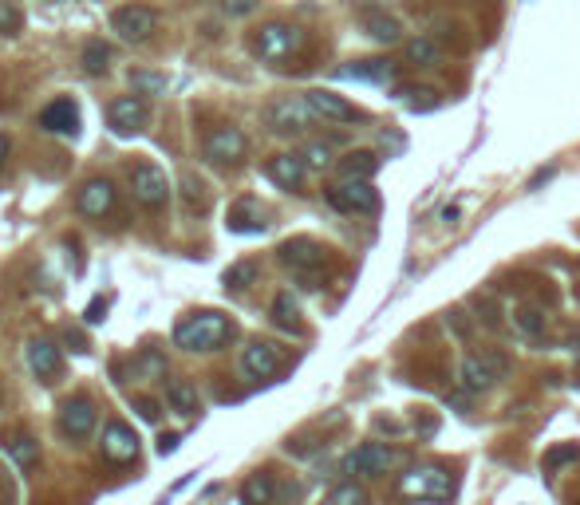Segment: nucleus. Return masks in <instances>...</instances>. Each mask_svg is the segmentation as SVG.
<instances>
[{
  "instance_id": "f257e3e1",
  "label": "nucleus",
  "mask_w": 580,
  "mask_h": 505,
  "mask_svg": "<svg viewBox=\"0 0 580 505\" xmlns=\"http://www.w3.org/2000/svg\"><path fill=\"white\" fill-rule=\"evenodd\" d=\"M233 340V320L225 312H194L189 320H182L174 328V344L182 352H194V355H206V352H217Z\"/></svg>"
},
{
  "instance_id": "f03ea898",
  "label": "nucleus",
  "mask_w": 580,
  "mask_h": 505,
  "mask_svg": "<svg viewBox=\"0 0 580 505\" xmlns=\"http://www.w3.org/2000/svg\"><path fill=\"white\" fill-rule=\"evenodd\" d=\"M281 265L293 269V276L304 289H320V276H324V265H328V249L312 237H288V241L277 249Z\"/></svg>"
},
{
  "instance_id": "7ed1b4c3",
  "label": "nucleus",
  "mask_w": 580,
  "mask_h": 505,
  "mask_svg": "<svg viewBox=\"0 0 580 505\" xmlns=\"http://www.w3.org/2000/svg\"><path fill=\"white\" fill-rule=\"evenodd\" d=\"M399 493L403 498H418V501H450L454 478L443 466H415L399 478Z\"/></svg>"
},
{
  "instance_id": "20e7f679",
  "label": "nucleus",
  "mask_w": 580,
  "mask_h": 505,
  "mask_svg": "<svg viewBox=\"0 0 580 505\" xmlns=\"http://www.w3.org/2000/svg\"><path fill=\"white\" fill-rule=\"evenodd\" d=\"M265 123H268V131H277V135H304L308 126L320 123V115L312 111V103H308L304 95H288L268 107Z\"/></svg>"
},
{
  "instance_id": "39448f33",
  "label": "nucleus",
  "mask_w": 580,
  "mask_h": 505,
  "mask_svg": "<svg viewBox=\"0 0 580 505\" xmlns=\"http://www.w3.org/2000/svg\"><path fill=\"white\" fill-rule=\"evenodd\" d=\"M505 371H509V360L502 352H470L458 375H462L466 391H489L505 379Z\"/></svg>"
},
{
  "instance_id": "423d86ee",
  "label": "nucleus",
  "mask_w": 580,
  "mask_h": 505,
  "mask_svg": "<svg viewBox=\"0 0 580 505\" xmlns=\"http://www.w3.org/2000/svg\"><path fill=\"white\" fill-rule=\"evenodd\" d=\"M127 190H131L135 202L146 205V210H163V205L170 202V182H166V174L158 170V166H150V162L131 166V174H127Z\"/></svg>"
},
{
  "instance_id": "0eeeda50",
  "label": "nucleus",
  "mask_w": 580,
  "mask_h": 505,
  "mask_svg": "<svg viewBox=\"0 0 580 505\" xmlns=\"http://www.w3.org/2000/svg\"><path fill=\"white\" fill-rule=\"evenodd\" d=\"M300 28L293 24H265V28H257V36H253V52L268 59V64H281V59H288L300 48Z\"/></svg>"
},
{
  "instance_id": "6e6552de",
  "label": "nucleus",
  "mask_w": 580,
  "mask_h": 505,
  "mask_svg": "<svg viewBox=\"0 0 580 505\" xmlns=\"http://www.w3.org/2000/svg\"><path fill=\"white\" fill-rule=\"evenodd\" d=\"M328 205L339 213H375L379 210V190L372 182H344L328 186Z\"/></svg>"
},
{
  "instance_id": "1a4fd4ad",
  "label": "nucleus",
  "mask_w": 580,
  "mask_h": 505,
  "mask_svg": "<svg viewBox=\"0 0 580 505\" xmlns=\"http://www.w3.org/2000/svg\"><path fill=\"white\" fill-rule=\"evenodd\" d=\"M111 28L123 44H143V39H150V32L158 28V13L146 4H123L111 13Z\"/></svg>"
},
{
  "instance_id": "9d476101",
  "label": "nucleus",
  "mask_w": 580,
  "mask_h": 505,
  "mask_svg": "<svg viewBox=\"0 0 580 505\" xmlns=\"http://www.w3.org/2000/svg\"><path fill=\"white\" fill-rule=\"evenodd\" d=\"M347 474H359V478H379V474L399 466V450L387 447V442H364L359 450L347 454Z\"/></svg>"
},
{
  "instance_id": "9b49d317",
  "label": "nucleus",
  "mask_w": 580,
  "mask_h": 505,
  "mask_svg": "<svg viewBox=\"0 0 580 505\" xmlns=\"http://www.w3.org/2000/svg\"><path fill=\"white\" fill-rule=\"evenodd\" d=\"M115 197H119V186L111 178H87L75 190V210L83 217H92V222H99V217H107L115 210Z\"/></svg>"
},
{
  "instance_id": "f8f14e48",
  "label": "nucleus",
  "mask_w": 580,
  "mask_h": 505,
  "mask_svg": "<svg viewBox=\"0 0 580 505\" xmlns=\"http://www.w3.org/2000/svg\"><path fill=\"white\" fill-rule=\"evenodd\" d=\"M99 454H103L111 466H131L138 458V434L127 427V422H107L103 427V439H99Z\"/></svg>"
},
{
  "instance_id": "ddd939ff",
  "label": "nucleus",
  "mask_w": 580,
  "mask_h": 505,
  "mask_svg": "<svg viewBox=\"0 0 580 505\" xmlns=\"http://www.w3.org/2000/svg\"><path fill=\"white\" fill-rule=\"evenodd\" d=\"M59 431L67 434L72 442L92 439L95 431V403L87 395H72V399L59 403Z\"/></svg>"
},
{
  "instance_id": "4468645a",
  "label": "nucleus",
  "mask_w": 580,
  "mask_h": 505,
  "mask_svg": "<svg viewBox=\"0 0 580 505\" xmlns=\"http://www.w3.org/2000/svg\"><path fill=\"white\" fill-rule=\"evenodd\" d=\"M245 154H249V138H245V131H237V126H217V131L206 138V158L217 166H237Z\"/></svg>"
},
{
  "instance_id": "2eb2a0df",
  "label": "nucleus",
  "mask_w": 580,
  "mask_h": 505,
  "mask_svg": "<svg viewBox=\"0 0 580 505\" xmlns=\"http://www.w3.org/2000/svg\"><path fill=\"white\" fill-rule=\"evenodd\" d=\"M281 363H285L281 348H277V344H268V340H253L242 352V371L249 375V379H273V375L281 371Z\"/></svg>"
},
{
  "instance_id": "dca6fc26",
  "label": "nucleus",
  "mask_w": 580,
  "mask_h": 505,
  "mask_svg": "<svg viewBox=\"0 0 580 505\" xmlns=\"http://www.w3.org/2000/svg\"><path fill=\"white\" fill-rule=\"evenodd\" d=\"M146 118H150V107L143 99L123 95L119 103H111V111H107V126H111L115 135H138L146 126Z\"/></svg>"
},
{
  "instance_id": "f3484780",
  "label": "nucleus",
  "mask_w": 580,
  "mask_h": 505,
  "mask_svg": "<svg viewBox=\"0 0 580 505\" xmlns=\"http://www.w3.org/2000/svg\"><path fill=\"white\" fill-rule=\"evenodd\" d=\"M308 103H312V111L324 118V123H359L364 118V111H356L352 103H347L344 95H336V91H324V87H316V91H308L304 95Z\"/></svg>"
},
{
  "instance_id": "a211bd4d",
  "label": "nucleus",
  "mask_w": 580,
  "mask_h": 505,
  "mask_svg": "<svg viewBox=\"0 0 580 505\" xmlns=\"http://www.w3.org/2000/svg\"><path fill=\"white\" fill-rule=\"evenodd\" d=\"M28 368L40 383H56L59 371H64V360H59V348L56 340H44V335H36L32 344H28Z\"/></svg>"
},
{
  "instance_id": "6ab92c4d",
  "label": "nucleus",
  "mask_w": 580,
  "mask_h": 505,
  "mask_svg": "<svg viewBox=\"0 0 580 505\" xmlns=\"http://www.w3.org/2000/svg\"><path fill=\"white\" fill-rule=\"evenodd\" d=\"M265 174L273 178L281 190H300V186H304V174H308V162H304V154H273L265 162Z\"/></svg>"
},
{
  "instance_id": "aec40b11",
  "label": "nucleus",
  "mask_w": 580,
  "mask_h": 505,
  "mask_svg": "<svg viewBox=\"0 0 580 505\" xmlns=\"http://www.w3.org/2000/svg\"><path fill=\"white\" fill-rule=\"evenodd\" d=\"M40 126L52 131V135L72 138L79 131V107L72 103V99H56V103H48L44 111H40Z\"/></svg>"
},
{
  "instance_id": "412c9836",
  "label": "nucleus",
  "mask_w": 580,
  "mask_h": 505,
  "mask_svg": "<svg viewBox=\"0 0 580 505\" xmlns=\"http://www.w3.org/2000/svg\"><path fill=\"white\" fill-rule=\"evenodd\" d=\"M268 213L257 197H242V202L229 205V230L233 233H265Z\"/></svg>"
},
{
  "instance_id": "4be33fe9",
  "label": "nucleus",
  "mask_w": 580,
  "mask_h": 505,
  "mask_svg": "<svg viewBox=\"0 0 580 505\" xmlns=\"http://www.w3.org/2000/svg\"><path fill=\"white\" fill-rule=\"evenodd\" d=\"M379 174V154L375 151H352L339 158V178L344 182H372Z\"/></svg>"
},
{
  "instance_id": "5701e85b",
  "label": "nucleus",
  "mask_w": 580,
  "mask_h": 505,
  "mask_svg": "<svg viewBox=\"0 0 580 505\" xmlns=\"http://www.w3.org/2000/svg\"><path fill=\"white\" fill-rule=\"evenodd\" d=\"M166 403H170V411L186 414V419L202 411V395H198V387L189 379H170L166 383Z\"/></svg>"
},
{
  "instance_id": "b1692460",
  "label": "nucleus",
  "mask_w": 580,
  "mask_h": 505,
  "mask_svg": "<svg viewBox=\"0 0 580 505\" xmlns=\"http://www.w3.org/2000/svg\"><path fill=\"white\" fill-rule=\"evenodd\" d=\"M119 375H131V379H146V375H166V355L143 348L131 363H115V379Z\"/></svg>"
},
{
  "instance_id": "393cba45",
  "label": "nucleus",
  "mask_w": 580,
  "mask_h": 505,
  "mask_svg": "<svg viewBox=\"0 0 580 505\" xmlns=\"http://www.w3.org/2000/svg\"><path fill=\"white\" fill-rule=\"evenodd\" d=\"M4 450H8V458H13L20 470H32L36 462H40V442L28 431H13V434H8Z\"/></svg>"
},
{
  "instance_id": "a878e982",
  "label": "nucleus",
  "mask_w": 580,
  "mask_h": 505,
  "mask_svg": "<svg viewBox=\"0 0 580 505\" xmlns=\"http://www.w3.org/2000/svg\"><path fill=\"white\" fill-rule=\"evenodd\" d=\"M344 79H364V83H391L395 79V64L387 59H359L352 67H339Z\"/></svg>"
},
{
  "instance_id": "bb28decb",
  "label": "nucleus",
  "mask_w": 580,
  "mask_h": 505,
  "mask_svg": "<svg viewBox=\"0 0 580 505\" xmlns=\"http://www.w3.org/2000/svg\"><path fill=\"white\" fill-rule=\"evenodd\" d=\"M403 56L411 67H438L443 64V48H438V39L431 36H415L403 44Z\"/></svg>"
},
{
  "instance_id": "cd10ccee",
  "label": "nucleus",
  "mask_w": 580,
  "mask_h": 505,
  "mask_svg": "<svg viewBox=\"0 0 580 505\" xmlns=\"http://www.w3.org/2000/svg\"><path fill=\"white\" fill-rule=\"evenodd\" d=\"M364 32L375 39V44H399L403 39V24H399L395 16H387V13H367L364 16Z\"/></svg>"
},
{
  "instance_id": "c85d7f7f",
  "label": "nucleus",
  "mask_w": 580,
  "mask_h": 505,
  "mask_svg": "<svg viewBox=\"0 0 580 505\" xmlns=\"http://www.w3.org/2000/svg\"><path fill=\"white\" fill-rule=\"evenodd\" d=\"M277 501V482L268 474H249L242 486V505H273Z\"/></svg>"
},
{
  "instance_id": "c756f323",
  "label": "nucleus",
  "mask_w": 580,
  "mask_h": 505,
  "mask_svg": "<svg viewBox=\"0 0 580 505\" xmlns=\"http://www.w3.org/2000/svg\"><path fill=\"white\" fill-rule=\"evenodd\" d=\"M273 324L277 328H285V332H300V309H296V296L293 292H277V300H273Z\"/></svg>"
},
{
  "instance_id": "7c9ffc66",
  "label": "nucleus",
  "mask_w": 580,
  "mask_h": 505,
  "mask_svg": "<svg viewBox=\"0 0 580 505\" xmlns=\"http://www.w3.org/2000/svg\"><path fill=\"white\" fill-rule=\"evenodd\" d=\"M107 67H111V44L92 39V44L83 48V72L87 75H107Z\"/></svg>"
},
{
  "instance_id": "2f4dec72",
  "label": "nucleus",
  "mask_w": 580,
  "mask_h": 505,
  "mask_svg": "<svg viewBox=\"0 0 580 505\" xmlns=\"http://www.w3.org/2000/svg\"><path fill=\"white\" fill-rule=\"evenodd\" d=\"M253 281H257V261H242L233 269H225V289H233V292L249 289Z\"/></svg>"
},
{
  "instance_id": "473e14b6",
  "label": "nucleus",
  "mask_w": 580,
  "mask_h": 505,
  "mask_svg": "<svg viewBox=\"0 0 580 505\" xmlns=\"http://www.w3.org/2000/svg\"><path fill=\"white\" fill-rule=\"evenodd\" d=\"M568 462H580V447H576V442H565V447L545 450L541 466H545V470H561V466H568Z\"/></svg>"
},
{
  "instance_id": "72a5a7b5",
  "label": "nucleus",
  "mask_w": 580,
  "mask_h": 505,
  "mask_svg": "<svg viewBox=\"0 0 580 505\" xmlns=\"http://www.w3.org/2000/svg\"><path fill=\"white\" fill-rule=\"evenodd\" d=\"M304 162H308V170H328L332 166V143H308Z\"/></svg>"
},
{
  "instance_id": "f704fd0d",
  "label": "nucleus",
  "mask_w": 580,
  "mask_h": 505,
  "mask_svg": "<svg viewBox=\"0 0 580 505\" xmlns=\"http://www.w3.org/2000/svg\"><path fill=\"white\" fill-rule=\"evenodd\" d=\"M131 83H135V91H146V95H163L166 91V75H158V72H135Z\"/></svg>"
},
{
  "instance_id": "c9c22d12",
  "label": "nucleus",
  "mask_w": 580,
  "mask_h": 505,
  "mask_svg": "<svg viewBox=\"0 0 580 505\" xmlns=\"http://www.w3.org/2000/svg\"><path fill=\"white\" fill-rule=\"evenodd\" d=\"M20 28H24V16H20L8 0H0V36H16Z\"/></svg>"
},
{
  "instance_id": "e433bc0d",
  "label": "nucleus",
  "mask_w": 580,
  "mask_h": 505,
  "mask_svg": "<svg viewBox=\"0 0 580 505\" xmlns=\"http://www.w3.org/2000/svg\"><path fill=\"white\" fill-rule=\"evenodd\" d=\"M514 320H517V328H522L525 335H541L545 332V316L537 312V309H522V312L514 316Z\"/></svg>"
},
{
  "instance_id": "4c0bfd02",
  "label": "nucleus",
  "mask_w": 580,
  "mask_h": 505,
  "mask_svg": "<svg viewBox=\"0 0 580 505\" xmlns=\"http://www.w3.org/2000/svg\"><path fill=\"white\" fill-rule=\"evenodd\" d=\"M332 505H372L367 501V493L356 486V482H344L336 493H332Z\"/></svg>"
},
{
  "instance_id": "58836bf2",
  "label": "nucleus",
  "mask_w": 580,
  "mask_h": 505,
  "mask_svg": "<svg viewBox=\"0 0 580 505\" xmlns=\"http://www.w3.org/2000/svg\"><path fill=\"white\" fill-rule=\"evenodd\" d=\"M59 344H64L67 352H75V355H83L87 348H92V340H87L79 328H64V332H59Z\"/></svg>"
},
{
  "instance_id": "ea45409f",
  "label": "nucleus",
  "mask_w": 580,
  "mask_h": 505,
  "mask_svg": "<svg viewBox=\"0 0 580 505\" xmlns=\"http://www.w3.org/2000/svg\"><path fill=\"white\" fill-rule=\"evenodd\" d=\"M131 407L138 411V419H143V422H150V427H158V422H163V407H158L154 399H135Z\"/></svg>"
},
{
  "instance_id": "a19ab883",
  "label": "nucleus",
  "mask_w": 580,
  "mask_h": 505,
  "mask_svg": "<svg viewBox=\"0 0 580 505\" xmlns=\"http://www.w3.org/2000/svg\"><path fill=\"white\" fill-rule=\"evenodd\" d=\"M182 186H186V197H189V210H206V194H202V182H198L194 174H186V178H182Z\"/></svg>"
},
{
  "instance_id": "79ce46f5",
  "label": "nucleus",
  "mask_w": 580,
  "mask_h": 505,
  "mask_svg": "<svg viewBox=\"0 0 580 505\" xmlns=\"http://www.w3.org/2000/svg\"><path fill=\"white\" fill-rule=\"evenodd\" d=\"M257 4L261 0H222V8L229 16H249V13H257Z\"/></svg>"
},
{
  "instance_id": "37998d69",
  "label": "nucleus",
  "mask_w": 580,
  "mask_h": 505,
  "mask_svg": "<svg viewBox=\"0 0 580 505\" xmlns=\"http://www.w3.org/2000/svg\"><path fill=\"white\" fill-rule=\"evenodd\" d=\"M103 312H107V296H95L92 309H87V324H99L103 320Z\"/></svg>"
},
{
  "instance_id": "c03bdc74",
  "label": "nucleus",
  "mask_w": 580,
  "mask_h": 505,
  "mask_svg": "<svg viewBox=\"0 0 580 505\" xmlns=\"http://www.w3.org/2000/svg\"><path fill=\"white\" fill-rule=\"evenodd\" d=\"M8 154H13V143H8V135H0V170L8 166Z\"/></svg>"
},
{
  "instance_id": "a18cd8bd",
  "label": "nucleus",
  "mask_w": 580,
  "mask_h": 505,
  "mask_svg": "<svg viewBox=\"0 0 580 505\" xmlns=\"http://www.w3.org/2000/svg\"><path fill=\"white\" fill-rule=\"evenodd\" d=\"M174 447H178V434H163V447H158V450H163V454H170Z\"/></svg>"
},
{
  "instance_id": "49530a36",
  "label": "nucleus",
  "mask_w": 580,
  "mask_h": 505,
  "mask_svg": "<svg viewBox=\"0 0 580 505\" xmlns=\"http://www.w3.org/2000/svg\"><path fill=\"white\" fill-rule=\"evenodd\" d=\"M443 222H446V225L458 222V210H454V205H446V210H443Z\"/></svg>"
},
{
  "instance_id": "de8ad7c7",
  "label": "nucleus",
  "mask_w": 580,
  "mask_h": 505,
  "mask_svg": "<svg viewBox=\"0 0 580 505\" xmlns=\"http://www.w3.org/2000/svg\"><path fill=\"white\" fill-rule=\"evenodd\" d=\"M576 296H580V289H576Z\"/></svg>"
}]
</instances>
